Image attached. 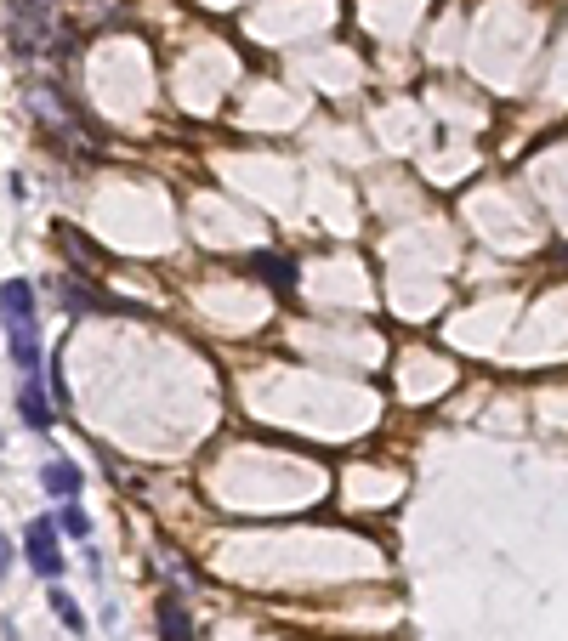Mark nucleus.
<instances>
[{"instance_id":"nucleus-4","label":"nucleus","mask_w":568,"mask_h":641,"mask_svg":"<svg viewBox=\"0 0 568 641\" xmlns=\"http://www.w3.org/2000/svg\"><path fill=\"white\" fill-rule=\"evenodd\" d=\"M154 619H160V636L165 641H194V619H188V607H182L177 590H165V596H160Z\"/></svg>"},{"instance_id":"nucleus-1","label":"nucleus","mask_w":568,"mask_h":641,"mask_svg":"<svg viewBox=\"0 0 568 641\" xmlns=\"http://www.w3.org/2000/svg\"><path fill=\"white\" fill-rule=\"evenodd\" d=\"M29 568L40 573V579H57L63 573V551H57V528L46 517L29 522Z\"/></svg>"},{"instance_id":"nucleus-6","label":"nucleus","mask_w":568,"mask_h":641,"mask_svg":"<svg viewBox=\"0 0 568 641\" xmlns=\"http://www.w3.org/2000/svg\"><path fill=\"white\" fill-rule=\"evenodd\" d=\"M18 409H23V420H29V426H35V432H46V426H52V403H46V392H40L35 381L23 386V398H18Z\"/></svg>"},{"instance_id":"nucleus-5","label":"nucleus","mask_w":568,"mask_h":641,"mask_svg":"<svg viewBox=\"0 0 568 641\" xmlns=\"http://www.w3.org/2000/svg\"><path fill=\"white\" fill-rule=\"evenodd\" d=\"M40 483H46V494H57V500H74V494H80V466L52 460V466L40 471Z\"/></svg>"},{"instance_id":"nucleus-9","label":"nucleus","mask_w":568,"mask_h":641,"mask_svg":"<svg viewBox=\"0 0 568 641\" xmlns=\"http://www.w3.org/2000/svg\"><path fill=\"white\" fill-rule=\"evenodd\" d=\"M63 534H69V539H91V517L80 511V505H69V511H63Z\"/></svg>"},{"instance_id":"nucleus-2","label":"nucleus","mask_w":568,"mask_h":641,"mask_svg":"<svg viewBox=\"0 0 568 641\" xmlns=\"http://www.w3.org/2000/svg\"><path fill=\"white\" fill-rule=\"evenodd\" d=\"M245 267H250V273H256V278H262V284H273V290H279V295H290V290H296V261H290V256H273V250H256V256H250Z\"/></svg>"},{"instance_id":"nucleus-10","label":"nucleus","mask_w":568,"mask_h":641,"mask_svg":"<svg viewBox=\"0 0 568 641\" xmlns=\"http://www.w3.org/2000/svg\"><path fill=\"white\" fill-rule=\"evenodd\" d=\"M12 573V545H6V534H0V579Z\"/></svg>"},{"instance_id":"nucleus-8","label":"nucleus","mask_w":568,"mask_h":641,"mask_svg":"<svg viewBox=\"0 0 568 641\" xmlns=\"http://www.w3.org/2000/svg\"><path fill=\"white\" fill-rule=\"evenodd\" d=\"M52 607H57V619L69 624V630H86V619H80V607H74L69 590H52Z\"/></svg>"},{"instance_id":"nucleus-3","label":"nucleus","mask_w":568,"mask_h":641,"mask_svg":"<svg viewBox=\"0 0 568 641\" xmlns=\"http://www.w3.org/2000/svg\"><path fill=\"white\" fill-rule=\"evenodd\" d=\"M0 318L6 324H29L35 318V284L29 278H6L0 284Z\"/></svg>"},{"instance_id":"nucleus-7","label":"nucleus","mask_w":568,"mask_h":641,"mask_svg":"<svg viewBox=\"0 0 568 641\" xmlns=\"http://www.w3.org/2000/svg\"><path fill=\"white\" fill-rule=\"evenodd\" d=\"M29 108H35L46 125H57V131H74V120L63 114V103H57V91H46V86H35L29 91Z\"/></svg>"}]
</instances>
